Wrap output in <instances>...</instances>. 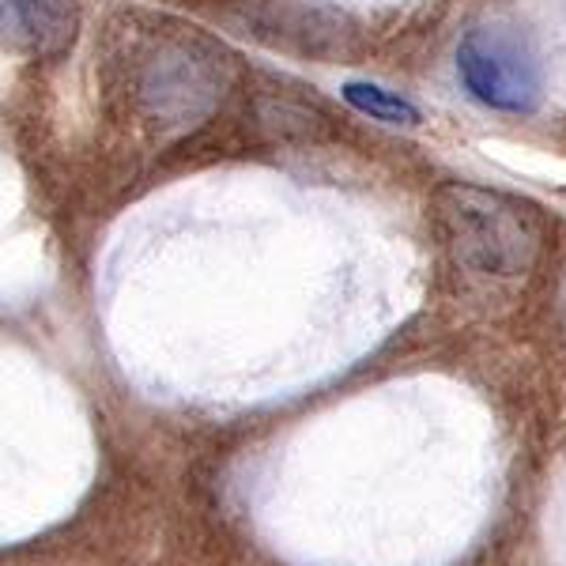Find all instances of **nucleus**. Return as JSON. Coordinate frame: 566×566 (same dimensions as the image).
<instances>
[{
  "label": "nucleus",
  "mask_w": 566,
  "mask_h": 566,
  "mask_svg": "<svg viewBox=\"0 0 566 566\" xmlns=\"http://www.w3.org/2000/svg\"><path fill=\"white\" fill-rule=\"evenodd\" d=\"M458 76L476 103L533 114L544 98L541 57L514 27H472L458 45Z\"/></svg>",
  "instance_id": "obj_3"
},
{
  "label": "nucleus",
  "mask_w": 566,
  "mask_h": 566,
  "mask_svg": "<svg viewBox=\"0 0 566 566\" xmlns=\"http://www.w3.org/2000/svg\"><path fill=\"white\" fill-rule=\"evenodd\" d=\"M76 31V0H0V50L57 61L72 50Z\"/></svg>",
  "instance_id": "obj_4"
},
{
  "label": "nucleus",
  "mask_w": 566,
  "mask_h": 566,
  "mask_svg": "<svg viewBox=\"0 0 566 566\" xmlns=\"http://www.w3.org/2000/svg\"><path fill=\"white\" fill-rule=\"evenodd\" d=\"M434 223L450 261L476 280H522L541 258V219L528 205L450 181L434 193Z\"/></svg>",
  "instance_id": "obj_2"
},
{
  "label": "nucleus",
  "mask_w": 566,
  "mask_h": 566,
  "mask_svg": "<svg viewBox=\"0 0 566 566\" xmlns=\"http://www.w3.org/2000/svg\"><path fill=\"white\" fill-rule=\"evenodd\" d=\"M563 314H566V276H563Z\"/></svg>",
  "instance_id": "obj_6"
},
{
  "label": "nucleus",
  "mask_w": 566,
  "mask_h": 566,
  "mask_svg": "<svg viewBox=\"0 0 566 566\" xmlns=\"http://www.w3.org/2000/svg\"><path fill=\"white\" fill-rule=\"evenodd\" d=\"M114 72L136 122L159 136L200 129L234 87L231 53L181 23H133Z\"/></svg>",
  "instance_id": "obj_1"
},
{
  "label": "nucleus",
  "mask_w": 566,
  "mask_h": 566,
  "mask_svg": "<svg viewBox=\"0 0 566 566\" xmlns=\"http://www.w3.org/2000/svg\"><path fill=\"white\" fill-rule=\"evenodd\" d=\"M344 103L355 106L359 114L374 117V122H386V125H419L423 114L412 98L397 95V91L381 87V84H363V80H352L344 84Z\"/></svg>",
  "instance_id": "obj_5"
}]
</instances>
